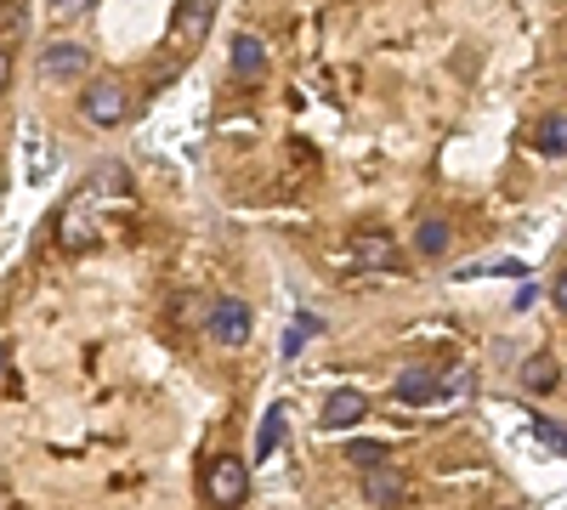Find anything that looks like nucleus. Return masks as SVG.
<instances>
[{
    "label": "nucleus",
    "instance_id": "nucleus-7",
    "mask_svg": "<svg viewBox=\"0 0 567 510\" xmlns=\"http://www.w3.org/2000/svg\"><path fill=\"white\" fill-rule=\"evenodd\" d=\"M227 52H233V74H239L245 85H261V80H267V69H272V63H267V40H261V34L239 29Z\"/></svg>",
    "mask_w": 567,
    "mask_h": 510
},
{
    "label": "nucleus",
    "instance_id": "nucleus-17",
    "mask_svg": "<svg viewBox=\"0 0 567 510\" xmlns=\"http://www.w3.org/2000/svg\"><path fill=\"white\" fill-rule=\"evenodd\" d=\"M381 459H386V443H369V437L347 443V466H358V471H369V466H381Z\"/></svg>",
    "mask_w": 567,
    "mask_h": 510
},
{
    "label": "nucleus",
    "instance_id": "nucleus-12",
    "mask_svg": "<svg viewBox=\"0 0 567 510\" xmlns=\"http://www.w3.org/2000/svg\"><path fill=\"white\" fill-rule=\"evenodd\" d=\"M114 194H131V170H125L120 159H103L97 170L85 176V188H80V199L91 205V199H114Z\"/></svg>",
    "mask_w": 567,
    "mask_h": 510
},
{
    "label": "nucleus",
    "instance_id": "nucleus-22",
    "mask_svg": "<svg viewBox=\"0 0 567 510\" xmlns=\"http://www.w3.org/2000/svg\"><path fill=\"white\" fill-rule=\"evenodd\" d=\"M7 368H12V352H7V341H0V381H7Z\"/></svg>",
    "mask_w": 567,
    "mask_h": 510
},
{
    "label": "nucleus",
    "instance_id": "nucleus-21",
    "mask_svg": "<svg viewBox=\"0 0 567 510\" xmlns=\"http://www.w3.org/2000/svg\"><path fill=\"white\" fill-rule=\"evenodd\" d=\"M7 85H12V52L0 45V97H7Z\"/></svg>",
    "mask_w": 567,
    "mask_h": 510
},
{
    "label": "nucleus",
    "instance_id": "nucleus-9",
    "mask_svg": "<svg viewBox=\"0 0 567 510\" xmlns=\"http://www.w3.org/2000/svg\"><path fill=\"white\" fill-rule=\"evenodd\" d=\"M454 250V221L449 216H420L414 221V256L420 261H443Z\"/></svg>",
    "mask_w": 567,
    "mask_h": 510
},
{
    "label": "nucleus",
    "instance_id": "nucleus-11",
    "mask_svg": "<svg viewBox=\"0 0 567 510\" xmlns=\"http://www.w3.org/2000/svg\"><path fill=\"white\" fill-rule=\"evenodd\" d=\"M516 381H523V392H528V397H550V392H556V381H561V363H556L550 352H534V357H523Z\"/></svg>",
    "mask_w": 567,
    "mask_h": 510
},
{
    "label": "nucleus",
    "instance_id": "nucleus-3",
    "mask_svg": "<svg viewBox=\"0 0 567 510\" xmlns=\"http://www.w3.org/2000/svg\"><path fill=\"white\" fill-rule=\"evenodd\" d=\"M91 74V52L80 40H45L40 45V80L45 85H80Z\"/></svg>",
    "mask_w": 567,
    "mask_h": 510
},
{
    "label": "nucleus",
    "instance_id": "nucleus-18",
    "mask_svg": "<svg viewBox=\"0 0 567 510\" xmlns=\"http://www.w3.org/2000/svg\"><path fill=\"white\" fill-rule=\"evenodd\" d=\"M52 165H58L52 143H45V136H34V143H29V181H45V176H52Z\"/></svg>",
    "mask_w": 567,
    "mask_h": 510
},
{
    "label": "nucleus",
    "instance_id": "nucleus-10",
    "mask_svg": "<svg viewBox=\"0 0 567 510\" xmlns=\"http://www.w3.org/2000/svg\"><path fill=\"white\" fill-rule=\"evenodd\" d=\"M409 499V482H403V471L398 466H369L363 471V504H403Z\"/></svg>",
    "mask_w": 567,
    "mask_h": 510
},
{
    "label": "nucleus",
    "instance_id": "nucleus-13",
    "mask_svg": "<svg viewBox=\"0 0 567 510\" xmlns=\"http://www.w3.org/2000/svg\"><path fill=\"white\" fill-rule=\"evenodd\" d=\"M205 29H210V0H182L176 23H171V40H176V45H194Z\"/></svg>",
    "mask_w": 567,
    "mask_h": 510
},
{
    "label": "nucleus",
    "instance_id": "nucleus-1",
    "mask_svg": "<svg viewBox=\"0 0 567 510\" xmlns=\"http://www.w3.org/2000/svg\"><path fill=\"white\" fill-rule=\"evenodd\" d=\"M80 119H85V125H97V131L125 125V119H131L125 85H120V80H85V91H80Z\"/></svg>",
    "mask_w": 567,
    "mask_h": 510
},
{
    "label": "nucleus",
    "instance_id": "nucleus-15",
    "mask_svg": "<svg viewBox=\"0 0 567 510\" xmlns=\"http://www.w3.org/2000/svg\"><path fill=\"white\" fill-rule=\"evenodd\" d=\"M534 148H539L545 159H567V114H545V119L534 125Z\"/></svg>",
    "mask_w": 567,
    "mask_h": 510
},
{
    "label": "nucleus",
    "instance_id": "nucleus-19",
    "mask_svg": "<svg viewBox=\"0 0 567 510\" xmlns=\"http://www.w3.org/2000/svg\"><path fill=\"white\" fill-rule=\"evenodd\" d=\"M91 7H97V0H45V12L63 18V23H69V18H85Z\"/></svg>",
    "mask_w": 567,
    "mask_h": 510
},
{
    "label": "nucleus",
    "instance_id": "nucleus-6",
    "mask_svg": "<svg viewBox=\"0 0 567 510\" xmlns=\"http://www.w3.org/2000/svg\"><path fill=\"white\" fill-rule=\"evenodd\" d=\"M454 386V368H432V363H414L398 375V397L403 403H437Z\"/></svg>",
    "mask_w": 567,
    "mask_h": 510
},
{
    "label": "nucleus",
    "instance_id": "nucleus-2",
    "mask_svg": "<svg viewBox=\"0 0 567 510\" xmlns=\"http://www.w3.org/2000/svg\"><path fill=\"white\" fill-rule=\"evenodd\" d=\"M205 335H210L216 346H227V352L250 346V335H256V312H250V301L221 295V301L210 306V318H205Z\"/></svg>",
    "mask_w": 567,
    "mask_h": 510
},
{
    "label": "nucleus",
    "instance_id": "nucleus-4",
    "mask_svg": "<svg viewBox=\"0 0 567 510\" xmlns=\"http://www.w3.org/2000/svg\"><path fill=\"white\" fill-rule=\"evenodd\" d=\"M205 499L210 504H227V510L250 499V466H245L239 454H221V459H210V466H205Z\"/></svg>",
    "mask_w": 567,
    "mask_h": 510
},
{
    "label": "nucleus",
    "instance_id": "nucleus-16",
    "mask_svg": "<svg viewBox=\"0 0 567 510\" xmlns=\"http://www.w3.org/2000/svg\"><path fill=\"white\" fill-rule=\"evenodd\" d=\"M318 330H323V318H318V312H296V323H290V330H284V357L296 363V357L307 352V341H312Z\"/></svg>",
    "mask_w": 567,
    "mask_h": 510
},
{
    "label": "nucleus",
    "instance_id": "nucleus-8",
    "mask_svg": "<svg viewBox=\"0 0 567 510\" xmlns=\"http://www.w3.org/2000/svg\"><path fill=\"white\" fill-rule=\"evenodd\" d=\"M363 414H369V397L352 392V386H341V392H329V403H323V414H318V426H323V431H352Z\"/></svg>",
    "mask_w": 567,
    "mask_h": 510
},
{
    "label": "nucleus",
    "instance_id": "nucleus-14",
    "mask_svg": "<svg viewBox=\"0 0 567 510\" xmlns=\"http://www.w3.org/2000/svg\"><path fill=\"white\" fill-rule=\"evenodd\" d=\"M284 426H290V408H284V403H272V408L261 414V431H256V454H250V466H261V459H272V454H278V443H284Z\"/></svg>",
    "mask_w": 567,
    "mask_h": 510
},
{
    "label": "nucleus",
    "instance_id": "nucleus-20",
    "mask_svg": "<svg viewBox=\"0 0 567 510\" xmlns=\"http://www.w3.org/2000/svg\"><path fill=\"white\" fill-rule=\"evenodd\" d=\"M550 301H556V312H567V272H556V284H550Z\"/></svg>",
    "mask_w": 567,
    "mask_h": 510
},
{
    "label": "nucleus",
    "instance_id": "nucleus-5",
    "mask_svg": "<svg viewBox=\"0 0 567 510\" xmlns=\"http://www.w3.org/2000/svg\"><path fill=\"white\" fill-rule=\"evenodd\" d=\"M347 267L352 272H398L403 250H398V239L386 233V227H363V233L352 239V250H347Z\"/></svg>",
    "mask_w": 567,
    "mask_h": 510
}]
</instances>
